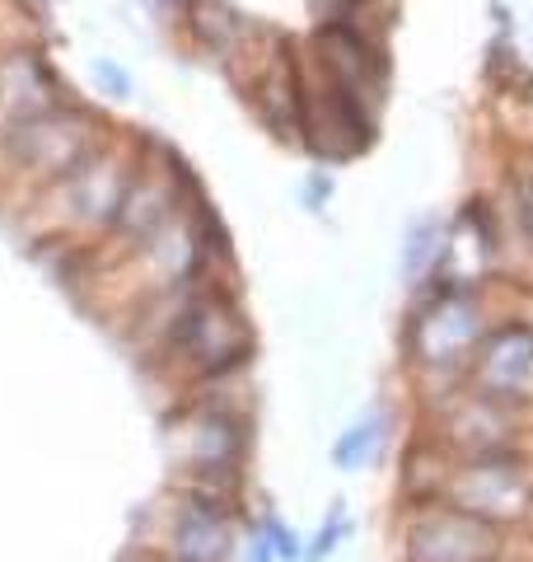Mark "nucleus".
Here are the masks:
<instances>
[{"label": "nucleus", "mask_w": 533, "mask_h": 562, "mask_svg": "<svg viewBox=\"0 0 533 562\" xmlns=\"http://www.w3.org/2000/svg\"><path fill=\"white\" fill-rule=\"evenodd\" d=\"M388 441H394V417L384 408H370L365 417H355L351 427L332 441V464L342 473H365L384 460Z\"/></svg>", "instance_id": "obj_12"}, {"label": "nucleus", "mask_w": 533, "mask_h": 562, "mask_svg": "<svg viewBox=\"0 0 533 562\" xmlns=\"http://www.w3.org/2000/svg\"><path fill=\"white\" fill-rule=\"evenodd\" d=\"M305 127H309L314 150H324V155H355L370 140L365 109L347 90H337L332 80H324L318 90H309V99H305Z\"/></svg>", "instance_id": "obj_10"}, {"label": "nucleus", "mask_w": 533, "mask_h": 562, "mask_svg": "<svg viewBox=\"0 0 533 562\" xmlns=\"http://www.w3.org/2000/svg\"><path fill=\"white\" fill-rule=\"evenodd\" d=\"M435 446L450 460H477V454H510L529 446V413L506 408L477 390H444L435 403Z\"/></svg>", "instance_id": "obj_5"}, {"label": "nucleus", "mask_w": 533, "mask_h": 562, "mask_svg": "<svg viewBox=\"0 0 533 562\" xmlns=\"http://www.w3.org/2000/svg\"><path fill=\"white\" fill-rule=\"evenodd\" d=\"M529 333H533V295H529V305H524V319H520Z\"/></svg>", "instance_id": "obj_21"}, {"label": "nucleus", "mask_w": 533, "mask_h": 562, "mask_svg": "<svg viewBox=\"0 0 533 562\" xmlns=\"http://www.w3.org/2000/svg\"><path fill=\"white\" fill-rule=\"evenodd\" d=\"M132 562H159V558H132Z\"/></svg>", "instance_id": "obj_22"}, {"label": "nucleus", "mask_w": 533, "mask_h": 562, "mask_svg": "<svg viewBox=\"0 0 533 562\" xmlns=\"http://www.w3.org/2000/svg\"><path fill=\"white\" fill-rule=\"evenodd\" d=\"M117 216H122V225H127L132 235L159 231L165 216H169V192H165V183H136V188H127V198H122Z\"/></svg>", "instance_id": "obj_14"}, {"label": "nucleus", "mask_w": 533, "mask_h": 562, "mask_svg": "<svg viewBox=\"0 0 533 562\" xmlns=\"http://www.w3.org/2000/svg\"><path fill=\"white\" fill-rule=\"evenodd\" d=\"M99 80H109V85H113V90H117V94H127V76H122V70H117V66H109V61H103V66H99Z\"/></svg>", "instance_id": "obj_19"}, {"label": "nucleus", "mask_w": 533, "mask_h": 562, "mask_svg": "<svg viewBox=\"0 0 533 562\" xmlns=\"http://www.w3.org/2000/svg\"><path fill=\"white\" fill-rule=\"evenodd\" d=\"M487 333L491 328L483 319V305L464 286H450L417 310L412 328H407V357L417 361L426 380H468V366Z\"/></svg>", "instance_id": "obj_3"}, {"label": "nucleus", "mask_w": 533, "mask_h": 562, "mask_svg": "<svg viewBox=\"0 0 533 562\" xmlns=\"http://www.w3.org/2000/svg\"><path fill=\"white\" fill-rule=\"evenodd\" d=\"M510 562H533V558H510Z\"/></svg>", "instance_id": "obj_23"}, {"label": "nucleus", "mask_w": 533, "mask_h": 562, "mask_svg": "<svg viewBox=\"0 0 533 562\" xmlns=\"http://www.w3.org/2000/svg\"><path fill=\"white\" fill-rule=\"evenodd\" d=\"M127 169L103 160V165H80L70 173V206L80 211L84 221H109L122 211V198H127Z\"/></svg>", "instance_id": "obj_11"}, {"label": "nucleus", "mask_w": 533, "mask_h": 562, "mask_svg": "<svg viewBox=\"0 0 533 562\" xmlns=\"http://www.w3.org/2000/svg\"><path fill=\"white\" fill-rule=\"evenodd\" d=\"M440 254H444L440 225L421 221L417 231H412V239H407V249H402V272H407V277H421L426 268H431V262H440Z\"/></svg>", "instance_id": "obj_17"}, {"label": "nucleus", "mask_w": 533, "mask_h": 562, "mask_svg": "<svg viewBox=\"0 0 533 562\" xmlns=\"http://www.w3.org/2000/svg\"><path fill=\"white\" fill-rule=\"evenodd\" d=\"M14 155L33 169L76 173L89 155V122L76 113H38L14 127Z\"/></svg>", "instance_id": "obj_9"}, {"label": "nucleus", "mask_w": 533, "mask_h": 562, "mask_svg": "<svg viewBox=\"0 0 533 562\" xmlns=\"http://www.w3.org/2000/svg\"><path fill=\"white\" fill-rule=\"evenodd\" d=\"M468 390L520 413L533 408V333L524 324H501L487 333L468 366Z\"/></svg>", "instance_id": "obj_8"}, {"label": "nucleus", "mask_w": 533, "mask_h": 562, "mask_svg": "<svg viewBox=\"0 0 533 562\" xmlns=\"http://www.w3.org/2000/svg\"><path fill=\"white\" fill-rule=\"evenodd\" d=\"M173 351L197 375H225L248 357V324L225 295H202L173 328Z\"/></svg>", "instance_id": "obj_7"}, {"label": "nucleus", "mask_w": 533, "mask_h": 562, "mask_svg": "<svg viewBox=\"0 0 533 562\" xmlns=\"http://www.w3.org/2000/svg\"><path fill=\"white\" fill-rule=\"evenodd\" d=\"M533 539L501 535L444 502H402L394 553L398 562H510L529 558Z\"/></svg>", "instance_id": "obj_2"}, {"label": "nucleus", "mask_w": 533, "mask_h": 562, "mask_svg": "<svg viewBox=\"0 0 533 562\" xmlns=\"http://www.w3.org/2000/svg\"><path fill=\"white\" fill-rule=\"evenodd\" d=\"M524 221H529V231H533V179L524 183Z\"/></svg>", "instance_id": "obj_20"}, {"label": "nucleus", "mask_w": 533, "mask_h": 562, "mask_svg": "<svg viewBox=\"0 0 533 562\" xmlns=\"http://www.w3.org/2000/svg\"><path fill=\"white\" fill-rule=\"evenodd\" d=\"M239 539H243V525L235 512V497L183 487V497H178L165 525L159 562H235Z\"/></svg>", "instance_id": "obj_6"}, {"label": "nucleus", "mask_w": 533, "mask_h": 562, "mask_svg": "<svg viewBox=\"0 0 533 562\" xmlns=\"http://www.w3.org/2000/svg\"><path fill=\"white\" fill-rule=\"evenodd\" d=\"M426 502H444L501 535L533 539V450L524 446L510 454H477V460L440 454Z\"/></svg>", "instance_id": "obj_1"}, {"label": "nucleus", "mask_w": 533, "mask_h": 562, "mask_svg": "<svg viewBox=\"0 0 533 562\" xmlns=\"http://www.w3.org/2000/svg\"><path fill=\"white\" fill-rule=\"evenodd\" d=\"M169 446H173L178 469L192 479L188 487L235 497V483L243 473V450H248V427L235 408H220V403H197V408H188L173 422Z\"/></svg>", "instance_id": "obj_4"}, {"label": "nucleus", "mask_w": 533, "mask_h": 562, "mask_svg": "<svg viewBox=\"0 0 533 562\" xmlns=\"http://www.w3.org/2000/svg\"><path fill=\"white\" fill-rule=\"evenodd\" d=\"M235 562H276L272 553V543H266V535L258 530V525H248L243 539H239V558Z\"/></svg>", "instance_id": "obj_18"}, {"label": "nucleus", "mask_w": 533, "mask_h": 562, "mask_svg": "<svg viewBox=\"0 0 533 562\" xmlns=\"http://www.w3.org/2000/svg\"><path fill=\"white\" fill-rule=\"evenodd\" d=\"M355 535V520L347 516V506L342 502H332L328 506V516H324V525L305 539V562H332L337 553H342V543Z\"/></svg>", "instance_id": "obj_15"}, {"label": "nucleus", "mask_w": 533, "mask_h": 562, "mask_svg": "<svg viewBox=\"0 0 533 562\" xmlns=\"http://www.w3.org/2000/svg\"><path fill=\"white\" fill-rule=\"evenodd\" d=\"M253 525L266 535V543H272L276 562H305V535H299L291 520H281L276 512H262Z\"/></svg>", "instance_id": "obj_16"}, {"label": "nucleus", "mask_w": 533, "mask_h": 562, "mask_svg": "<svg viewBox=\"0 0 533 562\" xmlns=\"http://www.w3.org/2000/svg\"><path fill=\"white\" fill-rule=\"evenodd\" d=\"M0 94L10 99V109H14V117H20V122H29V117H38V113L52 109V85H47L43 66L33 57H14L5 66V85H0Z\"/></svg>", "instance_id": "obj_13"}]
</instances>
